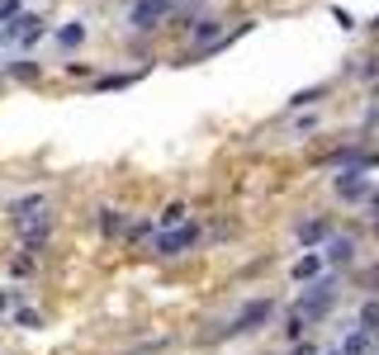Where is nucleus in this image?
<instances>
[{"label": "nucleus", "mask_w": 379, "mask_h": 355, "mask_svg": "<svg viewBox=\"0 0 379 355\" xmlns=\"http://www.w3.org/2000/svg\"><path fill=\"white\" fill-rule=\"evenodd\" d=\"M166 10H171V0H138L133 15H128V24H133V29H157L161 19H166Z\"/></svg>", "instance_id": "nucleus-1"}, {"label": "nucleus", "mask_w": 379, "mask_h": 355, "mask_svg": "<svg viewBox=\"0 0 379 355\" xmlns=\"http://www.w3.org/2000/svg\"><path fill=\"white\" fill-rule=\"evenodd\" d=\"M270 313H275V308H270V298H256V303H247V308L233 318V332H256V327L266 322Z\"/></svg>", "instance_id": "nucleus-2"}, {"label": "nucleus", "mask_w": 379, "mask_h": 355, "mask_svg": "<svg viewBox=\"0 0 379 355\" xmlns=\"http://www.w3.org/2000/svg\"><path fill=\"white\" fill-rule=\"evenodd\" d=\"M190 242H194V228H190V223H180L175 232H161V237H157V256H180Z\"/></svg>", "instance_id": "nucleus-3"}, {"label": "nucleus", "mask_w": 379, "mask_h": 355, "mask_svg": "<svg viewBox=\"0 0 379 355\" xmlns=\"http://www.w3.org/2000/svg\"><path fill=\"white\" fill-rule=\"evenodd\" d=\"M5 38H19V43H33V38H43V24H38L33 15L5 19Z\"/></svg>", "instance_id": "nucleus-4"}, {"label": "nucleus", "mask_w": 379, "mask_h": 355, "mask_svg": "<svg viewBox=\"0 0 379 355\" xmlns=\"http://www.w3.org/2000/svg\"><path fill=\"white\" fill-rule=\"evenodd\" d=\"M327 303H332V284H317V293H303V303H299V313L308 318V313H327Z\"/></svg>", "instance_id": "nucleus-5"}, {"label": "nucleus", "mask_w": 379, "mask_h": 355, "mask_svg": "<svg viewBox=\"0 0 379 355\" xmlns=\"http://www.w3.org/2000/svg\"><path fill=\"white\" fill-rule=\"evenodd\" d=\"M57 43H62V47H81V43H86V24H81V19H71L66 29H57Z\"/></svg>", "instance_id": "nucleus-6"}, {"label": "nucleus", "mask_w": 379, "mask_h": 355, "mask_svg": "<svg viewBox=\"0 0 379 355\" xmlns=\"http://www.w3.org/2000/svg\"><path fill=\"white\" fill-rule=\"evenodd\" d=\"M337 351H342V355H365V351H370V327H365V332H356V337H346Z\"/></svg>", "instance_id": "nucleus-7"}, {"label": "nucleus", "mask_w": 379, "mask_h": 355, "mask_svg": "<svg viewBox=\"0 0 379 355\" xmlns=\"http://www.w3.org/2000/svg\"><path fill=\"white\" fill-rule=\"evenodd\" d=\"M337 190H342V194L351 199V194H365V180L356 175V170H351V175H342V180H337Z\"/></svg>", "instance_id": "nucleus-8"}, {"label": "nucleus", "mask_w": 379, "mask_h": 355, "mask_svg": "<svg viewBox=\"0 0 379 355\" xmlns=\"http://www.w3.org/2000/svg\"><path fill=\"white\" fill-rule=\"evenodd\" d=\"M322 270V256H303L299 265H294V279H308V275H317Z\"/></svg>", "instance_id": "nucleus-9"}, {"label": "nucleus", "mask_w": 379, "mask_h": 355, "mask_svg": "<svg viewBox=\"0 0 379 355\" xmlns=\"http://www.w3.org/2000/svg\"><path fill=\"white\" fill-rule=\"evenodd\" d=\"M185 223V204H171L166 214H161V228H180Z\"/></svg>", "instance_id": "nucleus-10"}, {"label": "nucleus", "mask_w": 379, "mask_h": 355, "mask_svg": "<svg viewBox=\"0 0 379 355\" xmlns=\"http://www.w3.org/2000/svg\"><path fill=\"white\" fill-rule=\"evenodd\" d=\"M322 232H327V228H322V223H308V228H303V242H317Z\"/></svg>", "instance_id": "nucleus-11"}, {"label": "nucleus", "mask_w": 379, "mask_h": 355, "mask_svg": "<svg viewBox=\"0 0 379 355\" xmlns=\"http://www.w3.org/2000/svg\"><path fill=\"white\" fill-rule=\"evenodd\" d=\"M294 355H317V351H313V346H299V351H294Z\"/></svg>", "instance_id": "nucleus-12"}, {"label": "nucleus", "mask_w": 379, "mask_h": 355, "mask_svg": "<svg viewBox=\"0 0 379 355\" xmlns=\"http://www.w3.org/2000/svg\"><path fill=\"white\" fill-rule=\"evenodd\" d=\"M5 308H10V293H0V313H5Z\"/></svg>", "instance_id": "nucleus-13"}, {"label": "nucleus", "mask_w": 379, "mask_h": 355, "mask_svg": "<svg viewBox=\"0 0 379 355\" xmlns=\"http://www.w3.org/2000/svg\"><path fill=\"white\" fill-rule=\"evenodd\" d=\"M375 209H379V194H375Z\"/></svg>", "instance_id": "nucleus-14"}]
</instances>
